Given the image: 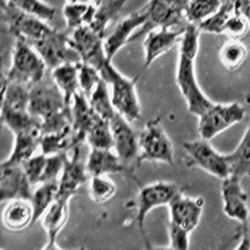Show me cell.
<instances>
[{
  "label": "cell",
  "mask_w": 250,
  "mask_h": 250,
  "mask_svg": "<svg viewBox=\"0 0 250 250\" xmlns=\"http://www.w3.org/2000/svg\"><path fill=\"white\" fill-rule=\"evenodd\" d=\"M143 163H164L174 165V146L160 119L149 120L139 133V156L137 167Z\"/></svg>",
  "instance_id": "obj_3"
},
{
  "label": "cell",
  "mask_w": 250,
  "mask_h": 250,
  "mask_svg": "<svg viewBox=\"0 0 250 250\" xmlns=\"http://www.w3.org/2000/svg\"><path fill=\"white\" fill-rule=\"evenodd\" d=\"M146 20H148V12L145 8L119 20L113 30L104 38L106 58L109 60H113V58L125 45H128L130 42H134L138 33L146 23Z\"/></svg>",
  "instance_id": "obj_12"
},
{
  "label": "cell",
  "mask_w": 250,
  "mask_h": 250,
  "mask_svg": "<svg viewBox=\"0 0 250 250\" xmlns=\"http://www.w3.org/2000/svg\"><path fill=\"white\" fill-rule=\"evenodd\" d=\"M82 148H77L69 153V158L65 163L64 170L59 178V191L58 198L71 199L79 191L80 188L85 184L90 175L86 169V160L80 156Z\"/></svg>",
  "instance_id": "obj_19"
},
{
  "label": "cell",
  "mask_w": 250,
  "mask_h": 250,
  "mask_svg": "<svg viewBox=\"0 0 250 250\" xmlns=\"http://www.w3.org/2000/svg\"><path fill=\"white\" fill-rule=\"evenodd\" d=\"M222 0H190L185 9V19L189 24L199 25L205 19L218 12Z\"/></svg>",
  "instance_id": "obj_34"
},
{
  "label": "cell",
  "mask_w": 250,
  "mask_h": 250,
  "mask_svg": "<svg viewBox=\"0 0 250 250\" xmlns=\"http://www.w3.org/2000/svg\"><path fill=\"white\" fill-rule=\"evenodd\" d=\"M46 155L45 154H39V155L31 156L30 159L26 160L23 164V169L28 176L29 182L33 187H37L42 182L44 169H45Z\"/></svg>",
  "instance_id": "obj_43"
},
{
  "label": "cell",
  "mask_w": 250,
  "mask_h": 250,
  "mask_svg": "<svg viewBox=\"0 0 250 250\" xmlns=\"http://www.w3.org/2000/svg\"><path fill=\"white\" fill-rule=\"evenodd\" d=\"M175 82L187 103L188 111L195 117H199L214 104V102L205 95L196 79L195 59L178 55Z\"/></svg>",
  "instance_id": "obj_5"
},
{
  "label": "cell",
  "mask_w": 250,
  "mask_h": 250,
  "mask_svg": "<svg viewBox=\"0 0 250 250\" xmlns=\"http://www.w3.org/2000/svg\"><path fill=\"white\" fill-rule=\"evenodd\" d=\"M1 123L14 135L26 131H42V120L30 110L1 109Z\"/></svg>",
  "instance_id": "obj_26"
},
{
  "label": "cell",
  "mask_w": 250,
  "mask_h": 250,
  "mask_svg": "<svg viewBox=\"0 0 250 250\" xmlns=\"http://www.w3.org/2000/svg\"><path fill=\"white\" fill-rule=\"evenodd\" d=\"M128 1L129 0H102L97 4V13L90 24L91 28L105 38L109 25L119 17L122 9Z\"/></svg>",
  "instance_id": "obj_28"
},
{
  "label": "cell",
  "mask_w": 250,
  "mask_h": 250,
  "mask_svg": "<svg viewBox=\"0 0 250 250\" xmlns=\"http://www.w3.org/2000/svg\"><path fill=\"white\" fill-rule=\"evenodd\" d=\"M50 75L69 106L71 105L73 98L80 91L79 86V62H62L50 70Z\"/></svg>",
  "instance_id": "obj_24"
},
{
  "label": "cell",
  "mask_w": 250,
  "mask_h": 250,
  "mask_svg": "<svg viewBox=\"0 0 250 250\" xmlns=\"http://www.w3.org/2000/svg\"><path fill=\"white\" fill-rule=\"evenodd\" d=\"M100 1H102V0H94L93 3H95V4H98V3H100Z\"/></svg>",
  "instance_id": "obj_46"
},
{
  "label": "cell",
  "mask_w": 250,
  "mask_h": 250,
  "mask_svg": "<svg viewBox=\"0 0 250 250\" xmlns=\"http://www.w3.org/2000/svg\"><path fill=\"white\" fill-rule=\"evenodd\" d=\"M200 29L195 24H188L184 28V33L180 39L179 53L178 55L182 57L190 58V59H196L198 51H199V38H200Z\"/></svg>",
  "instance_id": "obj_39"
},
{
  "label": "cell",
  "mask_w": 250,
  "mask_h": 250,
  "mask_svg": "<svg viewBox=\"0 0 250 250\" xmlns=\"http://www.w3.org/2000/svg\"><path fill=\"white\" fill-rule=\"evenodd\" d=\"M180 188L171 182H155L140 188L137 198V222L139 231L146 247H150L145 233V219L155 208L170 204L171 200L180 193Z\"/></svg>",
  "instance_id": "obj_7"
},
{
  "label": "cell",
  "mask_w": 250,
  "mask_h": 250,
  "mask_svg": "<svg viewBox=\"0 0 250 250\" xmlns=\"http://www.w3.org/2000/svg\"><path fill=\"white\" fill-rule=\"evenodd\" d=\"M69 158V153H59L46 155L45 169H44L42 182H58L62 175L65 163Z\"/></svg>",
  "instance_id": "obj_41"
},
{
  "label": "cell",
  "mask_w": 250,
  "mask_h": 250,
  "mask_svg": "<svg viewBox=\"0 0 250 250\" xmlns=\"http://www.w3.org/2000/svg\"><path fill=\"white\" fill-rule=\"evenodd\" d=\"M97 13L95 3L66 1L62 8V17L65 19L66 29L70 31L83 25H90Z\"/></svg>",
  "instance_id": "obj_27"
},
{
  "label": "cell",
  "mask_w": 250,
  "mask_h": 250,
  "mask_svg": "<svg viewBox=\"0 0 250 250\" xmlns=\"http://www.w3.org/2000/svg\"><path fill=\"white\" fill-rule=\"evenodd\" d=\"M235 8L231 1L228 0L227 3H223V5L219 8L218 12L214 13L213 15L205 19L203 23H200L199 29L200 31L204 33H209V34H224L225 25H227L228 20L231 17Z\"/></svg>",
  "instance_id": "obj_37"
},
{
  "label": "cell",
  "mask_w": 250,
  "mask_h": 250,
  "mask_svg": "<svg viewBox=\"0 0 250 250\" xmlns=\"http://www.w3.org/2000/svg\"><path fill=\"white\" fill-rule=\"evenodd\" d=\"M148 12V20L142 30L135 37V39L143 34H146L148 31L156 28H174L180 21L185 14L175 8L171 4L170 0H149V3L145 6Z\"/></svg>",
  "instance_id": "obj_20"
},
{
  "label": "cell",
  "mask_w": 250,
  "mask_h": 250,
  "mask_svg": "<svg viewBox=\"0 0 250 250\" xmlns=\"http://www.w3.org/2000/svg\"><path fill=\"white\" fill-rule=\"evenodd\" d=\"M102 77L106 80L110 88L111 102L117 110L130 123L135 122L142 117V105L137 91V78L129 79L123 75L111 60H106L100 69Z\"/></svg>",
  "instance_id": "obj_2"
},
{
  "label": "cell",
  "mask_w": 250,
  "mask_h": 250,
  "mask_svg": "<svg viewBox=\"0 0 250 250\" xmlns=\"http://www.w3.org/2000/svg\"><path fill=\"white\" fill-rule=\"evenodd\" d=\"M245 114V108L239 103H214L210 108L198 117V131L203 139L211 140L244 120Z\"/></svg>",
  "instance_id": "obj_6"
},
{
  "label": "cell",
  "mask_w": 250,
  "mask_h": 250,
  "mask_svg": "<svg viewBox=\"0 0 250 250\" xmlns=\"http://www.w3.org/2000/svg\"><path fill=\"white\" fill-rule=\"evenodd\" d=\"M3 19L13 37H21L29 43L43 39L54 29L48 21L21 12L8 0H3Z\"/></svg>",
  "instance_id": "obj_9"
},
{
  "label": "cell",
  "mask_w": 250,
  "mask_h": 250,
  "mask_svg": "<svg viewBox=\"0 0 250 250\" xmlns=\"http://www.w3.org/2000/svg\"><path fill=\"white\" fill-rule=\"evenodd\" d=\"M73 148V128H68L59 133L43 134L40 140V150L45 155L59 153H69Z\"/></svg>",
  "instance_id": "obj_33"
},
{
  "label": "cell",
  "mask_w": 250,
  "mask_h": 250,
  "mask_svg": "<svg viewBox=\"0 0 250 250\" xmlns=\"http://www.w3.org/2000/svg\"><path fill=\"white\" fill-rule=\"evenodd\" d=\"M59 191V180L58 182H44L37 185L31 195V207L34 210V223L43 218L50 205L57 200Z\"/></svg>",
  "instance_id": "obj_29"
},
{
  "label": "cell",
  "mask_w": 250,
  "mask_h": 250,
  "mask_svg": "<svg viewBox=\"0 0 250 250\" xmlns=\"http://www.w3.org/2000/svg\"><path fill=\"white\" fill-rule=\"evenodd\" d=\"M183 148L189 167H196L220 180L231 174L229 155L219 153L210 144V140L202 138L194 142H185Z\"/></svg>",
  "instance_id": "obj_4"
},
{
  "label": "cell",
  "mask_w": 250,
  "mask_h": 250,
  "mask_svg": "<svg viewBox=\"0 0 250 250\" xmlns=\"http://www.w3.org/2000/svg\"><path fill=\"white\" fill-rule=\"evenodd\" d=\"M1 222L9 231H23L34 224V210L30 200H9L1 214Z\"/></svg>",
  "instance_id": "obj_23"
},
{
  "label": "cell",
  "mask_w": 250,
  "mask_h": 250,
  "mask_svg": "<svg viewBox=\"0 0 250 250\" xmlns=\"http://www.w3.org/2000/svg\"><path fill=\"white\" fill-rule=\"evenodd\" d=\"M88 100L90 103L91 108L97 111L98 115L102 117L103 119L110 120L117 114V110H115L113 102H111L110 88H109L108 83L104 78L100 79L99 84L97 85V88L94 89L93 93L90 94Z\"/></svg>",
  "instance_id": "obj_32"
},
{
  "label": "cell",
  "mask_w": 250,
  "mask_h": 250,
  "mask_svg": "<svg viewBox=\"0 0 250 250\" xmlns=\"http://www.w3.org/2000/svg\"><path fill=\"white\" fill-rule=\"evenodd\" d=\"M184 33V28L175 30L173 28H156L145 34L143 42L144 49V66L143 70H146L149 66L159 59L169 50L180 43V39Z\"/></svg>",
  "instance_id": "obj_17"
},
{
  "label": "cell",
  "mask_w": 250,
  "mask_h": 250,
  "mask_svg": "<svg viewBox=\"0 0 250 250\" xmlns=\"http://www.w3.org/2000/svg\"><path fill=\"white\" fill-rule=\"evenodd\" d=\"M14 39L12 62L4 80L21 83L31 88L48 74V65L28 40L21 37Z\"/></svg>",
  "instance_id": "obj_1"
},
{
  "label": "cell",
  "mask_w": 250,
  "mask_h": 250,
  "mask_svg": "<svg viewBox=\"0 0 250 250\" xmlns=\"http://www.w3.org/2000/svg\"><path fill=\"white\" fill-rule=\"evenodd\" d=\"M86 143L93 149H114L110 120L99 118L89 130Z\"/></svg>",
  "instance_id": "obj_35"
},
{
  "label": "cell",
  "mask_w": 250,
  "mask_h": 250,
  "mask_svg": "<svg viewBox=\"0 0 250 250\" xmlns=\"http://www.w3.org/2000/svg\"><path fill=\"white\" fill-rule=\"evenodd\" d=\"M249 29L250 24L247 18L235 9L225 25L224 34H227L228 38H230V39H242L244 35H247Z\"/></svg>",
  "instance_id": "obj_42"
},
{
  "label": "cell",
  "mask_w": 250,
  "mask_h": 250,
  "mask_svg": "<svg viewBox=\"0 0 250 250\" xmlns=\"http://www.w3.org/2000/svg\"><path fill=\"white\" fill-rule=\"evenodd\" d=\"M190 231L187 230L185 228L169 222L168 225V235L169 245L168 248L176 250H187L190 247Z\"/></svg>",
  "instance_id": "obj_44"
},
{
  "label": "cell",
  "mask_w": 250,
  "mask_h": 250,
  "mask_svg": "<svg viewBox=\"0 0 250 250\" xmlns=\"http://www.w3.org/2000/svg\"><path fill=\"white\" fill-rule=\"evenodd\" d=\"M66 108L70 106L66 104L62 90L58 88L50 74H46L30 88L29 110L40 120L65 110Z\"/></svg>",
  "instance_id": "obj_8"
},
{
  "label": "cell",
  "mask_w": 250,
  "mask_h": 250,
  "mask_svg": "<svg viewBox=\"0 0 250 250\" xmlns=\"http://www.w3.org/2000/svg\"><path fill=\"white\" fill-rule=\"evenodd\" d=\"M228 155L230 160L231 174H235L240 178L247 176L250 180V122L235 150Z\"/></svg>",
  "instance_id": "obj_30"
},
{
  "label": "cell",
  "mask_w": 250,
  "mask_h": 250,
  "mask_svg": "<svg viewBox=\"0 0 250 250\" xmlns=\"http://www.w3.org/2000/svg\"><path fill=\"white\" fill-rule=\"evenodd\" d=\"M70 42L79 54L80 60L100 69L105 64L106 58L104 48V37L94 30L90 25H83L70 31Z\"/></svg>",
  "instance_id": "obj_13"
},
{
  "label": "cell",
  "mask_w": 250,
  "mask_h": 250,
  "mask_svg": "<svg viewBox=\"0 0 250 250\" xmlns=\"http://www.w3.org/2000/svg\"><path fill=\"white\" fill-rule=\"evenodd\" d=\"M69 204L70 199L57 198L42 218V224L46 233V244L43 247L44 250L59 249L57 239L68 222Z\"/></svg>",
  "instance_id": "obj_22"
},
{
  "label": "cell",
  "mask_w": 250,
  "mask_h": 250,
  "mask_svg": "<svg viewBox=\"0 0 250 250\" xmlns=\"http://www.w3.org/2000/svg\"><path fill=\"white\" fill-rule=\"evenodd\" d=\"M38 50L49 70L54 69L62 62H80L79 54L70 42V30H53L43 39L30 43Z\"/></svg>",
  "instance_id": "obj_10"
},
{
  "label": "cell",
  "mask_w": 250,
  "mask_h": 250,
  "mask_svg": "<svg viewBox=\"0 0 250 250\" xmlns=\"http://www.w3.org/2000/svg\"><path fill=\"white\" fill-rule=\"evenodd\" d=\"M231 3H236V1H240V0H230Z\"/></svg>",
  "instance_id": "obj_47"
},
{
  "label": "cell",
  "mask_w": 250,
  "mask_h": 250,
  "mask_svg": "<svg viewBox=\"0 0 250 250\" xmlns=\"http://www.w3.org/2000/svg\"><path fill=\"white\" fill-rule=\"evenodd\" d=\"M70 110L71 128H73V148L71 150H74L77 148H82L83 144L86 143L89 130L95 124V122L102 117H99L97 111L91 108L88 98L82 91L75 94L73 98Z\"/></svg>",
  "instance_id": "obj_16"
},
{
  "label": "cell",
  "mask_w": 250,
  "mask_h": 250,
  "mask_svg": "<svg viewBox=\"0 0 250 250\" xmlns=\"http://www.w3.org/2000/svg\"><path fill=\"white\" fill-rule=\"evenodd\" d=\"M223 211L229 219L236 220L243 227V233H249L250 210L248 207V194L243 189L242 178L230 174L222 180Z\"/></svg>",
  "instance_id": "obj_11"
},
{
  "label": "cell",
  "mask_w": 250,
  "mask_h": 250,
  "mask_svg": "<svg viewBox=\"0 0 250 250\" xmlns=\"http://www.w3.org/2000/svg\"><path fill=\"white\" fill-rule=\"evenodd\" d=\"M117 193V185L109 175H95L89 179V195L97 204H104L113 199Z\"/></svg>",
  "instance_id": "obj_36"
},
{
  "label": "cell",
  "mask_w": 250,
  "mask_h": 250,
  "mask_svg": "<svg viewBox=\"0 0 250 250\" xmlns=\"http://www.w3.org/2000/svg\"><path fill=\"white\" fill-rule=\"evenodd\" d=\"M9 3L20 9L26 14L34 15L44 21H50L57 14V9L44 0H8Z\"/></svg>",
  "instance_id": "obj_38"
},
{
  "label": "cell",
  "mask_w": 250,
  "mask_h": 250,
  "mask_svg": "<svg viewBox=\"0 0 250 250\" xmlns=\"http://www.w3.org/2000/svg\"><path fill=\"white\" fill-rule=\"evenodd\" d=\"M248 58V48L240 39H230L223 44L219 59L225 69L229 71L238 70Z\"/></svg>",
  "instance_id": "obj_31"
},
{
  "label": "cell",
  "mask_w": 250,
  "mask_h": 250,
  "mask_svg": "<svg viewBox=\"0 0 250 250\" xmlns=\"http://www.w3.org/2000/svg\"><path fill=\"white\" fill-rule=\"evenodd\" d=\"M205 200L203 196H188L180 191L168 205L169 222L185 228L191 233L199 225L204 210Z\"/></svg>",
  "instance_id": "obj_15"
},
{
  "label": "cell",
  "mask_w": 250,
  "mask_h": 250,
  "mask_svg": "<svg viewBox=\"0 0 250 250\" xmlns=\"http://www.w3.org/2000/svg\"><path fill=\"white\" fill-rule=\"evenodd\" d=\"M33 185L23 169V165H0V200L9 202L14 199L30 200Z\"/></svg>",
  "instance_id": "obj_18"
},
{
  "label": "cell",
  "mask_w": 250,
  "mask_h": 250,
  "mask_svg": "<svg viewBox=\"0 0 250 250\" xmlns=\"http://www.w3.org/2000/svg\"><path fill=\"white\" fill-rule=\"evenodd\" d=\"M102 73L98 68H95L88 62H79V86L82 91L86 98L90 97L94 89L97 88L102 79Z\"/></svg>",
  "instance_id": "obj_40"
},
{
  "label": "cell",
  "mask_w": 250,
  "mask_h": 250,
  "mask_svg": "<svg viewBox=\"0 0 250 250\" xmlns=\"http://www.w3.org/2000/svg\"><path fill=\"white\" fill-rule=\"evenodd\" d=\"M111 131L114 138V150L122 162L131 168L139 156V134L135 133L126 118L117 113L110 119Z\"/></svg>",
  "instance_id": "obj_14"
},
{
  "label": "cell",
  "mask_w": 250,
  "mask_h": 250,
  "mask_svg": "<svg viewBox=\"0 0 250 250\" xmlns=\"http://www.w3.org/2000/svg\"><path fill=\"white\" fill-rule=\"evenodd\" d=\"M248 230H249L250 233V215H249V222H248Z\"/></svg>",
  "instance_id": "obj_45"
},
{
  "label": "cell",
  "mask_w": 250,
  "mask_h": 250,
  "mask_svg": "<svg viewBox=\"0 0 250 250\" xmlns=\"http://www.w3.org/2000/svg\"><path fill=\"white\" fill-rule=\"evenodd\" d=\"M14 146L10 155L1 164L23 165L31 156L35 155V151L40 149L42 131H26L14 135Z\"/></svg>",
  "instance_id": "obj_25"
},
{
  "label": "cell",
  "mask_w": 250,
  "mask_h": 250,
  "mask_svg": "<svg viewBox=\"0 0 250 250\" xmlns=\"http://www.w3.org/2000/svg\"><path fill=\"white\" fill-rule=\"evenodd\" d=\"M86 169L90 176L124 174L133 178L130 168L122 162L114 149H93L86 159Z\"/></svg>",
  "instance_id": "obj_21"
}]
</instances>
